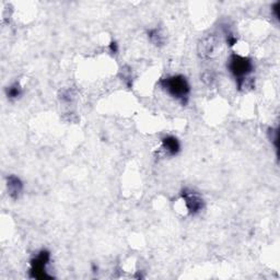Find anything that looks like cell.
Listing matches in <instances>:
<instances>
[{"label": "cell", "instance_id": "obj_10", "mask_svg": "<svg viewBox=\"0 0 280 280\" xmlns=\"http://www.w3.org/2000/svg\"><path fill=\"white\" fill-rule=\"evenodd\" d=\"M268 134H269L270 142H273L275 144V147L278 148V131H277V129L270 128L269 131H268Z\"/></svg>", "mask_w": 280, "mask_h": 280}, {"label": "cell", "instance_id": "obj_9", "mask_svg": "<svg viewBox=\"0 0 280 280\" xmlns=\"http://www.w3.org/2000/svg\"><path fill=\"white\" fill-rule=\"evenodd\" d=\"M23 91L19 82H14V84H12L6 89V95L8 98H10V100H15V98L20 97Z\"/></svg>", "mask_w": 280, "mask_h": 280}, {"label": "cell", "instance_id": "obj_8", "mask_svg": "<svg viewBox=\"0 0 280 280\" xmlns=\"http://www.w3.org/2000/svg\"><path fill=\"white\" fill-rule=\"evenodd\" d=\"M148 38H149V41L153 45L158 47H161L162 45H164V42H166V38H164L163 33L161 32V30L156 28L150 29L149 31H148Z\"/></svg>", "mask_w": 280, "mask_h": 280}, {"label": "cell", "instance_id": "obj_5", "mask_svg": "<svg viewBox=\"0 0 280 280\" xmlns=\"http://www.w3.org/2000/svg\"><path fill=\"white\" fill-rule=\"evenodd\" d=\"M218 44V39L215 35L204 37L198 44V54L203 59H209L215 54Z\"/></svg>", "mask_w": 280, "mask_h": 280}, {"label": "cell", "instance_id": "obj_6", "mask_svg": "<svg viewBox=\"0 0 280 280\" xmlns=\"http://www.w3.org/2000/svg\"><path fill=\"white\" fill-rule=\"evenodd\" d=\"M161 151L167 156H174L181 151V144L175 136H166L161 139Z\"/></svg>", "mask_w": 280, "mask_h": 280}, {"label": "cell", "instance_id": "obj_1", "mask_svg": "<svg viewBox=\"0 0 280 280\" xmlns=\"http://www.w3.org/2000/svg\"><path fill=\"white\" fill-rule=\"evenodd\" d=\"M227 67L231 72V75L235 78L238 90L250 87V75L254 70V65L249 57L232 54L229 57Z\"/></svg>", "mask_w": 280, "mask_h": 280}, {"label": "cell", "instance_id": "obj_13", "mask_svg": "<svg viewBox=\"0 0 280 280\" xmlns=\"http://www.w3.org/2000/svg\"><path fill=\"white\" fill-rule=\"evenodd\" d=\"M109 49L112 54H116L118 52V45L116 42H111L109 45Z\"/></svg>", "mask_w": 280, "mask_h": 280}, {"label": "cell", "instance_id": "obj_4", "mask_svg": "<svg viewBox=\"0 0 280 280\" xmlns=\"http://www.w3.org/2000/svg\"><path fill=\"white\" fill-rule=\"evenodd\" d=\"M181 196H182V199L184 201L185 207L189 215L196 216L202 212L205 207V202L198 193L193 191V189L184 188L181 193Z\"/></svg>", "mask_w": 280, "mask_h": 280}, {"label": "cell", "instance_id": "obj_11", "mask_svg": "<svg viewBox=\"0 0 280 280\" xmlns=\"http://www.w3.org/2000/svg\"><path fill=\"white\" fill-rule=\"evenodd\" d=\"M279 9H280V3H276L273 6H271V12L274 13L275 18L278 20L279 19Z\"/></svg>", "mask_w": 280, "mask_h": 280}, {"label": "cell", "instance_id": "obj_7", "mask_svg": "<svg viewBox=\"0 0 280 280\" xmlns=\"http://www.w3.org/2000/svg\"><path fill=\"white\" fill-rule=\"evenodd\" d=\"M7 191L11 199L16 201L23 192V183L16 175H9L7 177Z\"/></svg>", "mask_w": 280, "mask_h": 280}, {"label": "cell", "instance_id": "obj_3", "mask_svg": "<svg viewBox=\"0 0 280 280\" xmlns=\"http://www.w3.org/2000/svg\"><path fill=\"white\" fill-rule=\"evenodd\" d=\"M51 262V253L47 250H41L30 261V277L35 279L52 278L46 273V266Z\"/></svg>", "mask_w": 280, "mask_h": 280}, {"label": "cell", "instance_id": "obj_12", "mask_svg": "<svg viewBox=\"0 0 280 280\" xmlns=\"http://www.w3.org/2000/svg\"><path fill=\"white\" fill-rule=\"evenodd\" d=\"M203 81H205L207 85H210L211 82L213 81V76L211 75L210 72H205L203 75Z\"/></svg>", "mask_w": 280, "mask_h": 280}, {"label": "cell", "instance_id": "obj_2", "mask_svg": "<svg viewBox=\"0 0 280 280\" xmlns=\"http://www.w3.org/2000/svg\"><path fill=\"white\" fill-rule=\"evenodd\" d=\"M159 86L170 96L185 105L191 94V85L187 79L182 75H173L162 78L159 81Z\"/></svg>", "mask_w": 280, "mask_h": 280}]
</instances>
